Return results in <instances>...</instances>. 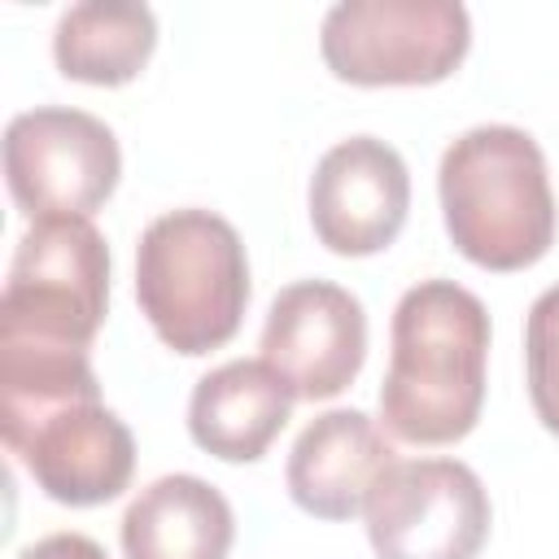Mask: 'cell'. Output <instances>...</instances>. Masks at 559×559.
Returning <instances> with one entry per match:
<instances>
[{"mask_svg": "<svg viewBox=\"0 0 559 559\" xmlns=\"http://www.w3.org/2000/svg\"><path fill=\"white\" fill-rule=\"evenodd\" d=\"M489 314L454 280H419L393 310V349L380 384V419L397 441H463L485 406Z\"/></svg>", "mask_w": 559, "mask_h": 559, "instance_id": "6da1fadb", "label": "cell"}, {"mask_svg": "<svg viewBox=\"0 0 559 559\" xmlns=\"http://www.w3.org/2000/svg\"><path fill=\"white\" fill-rule=\"evenodd\" d=\"M454 249L485 271H524L555 245V192L537 140L489 122L463 131L437 170Z\"/></svg>", "mask_w": 559, "mask_h": 559, "instance_id": "7a4b0ae2", "label": "cell"}, {"mask_svg": "<svg viewBox=\"0 0 559 559\" xmlns=\"http://www.w3.org/2000/svg\"><path fill=\"white\" fill-rule=\"evenodd\" d=\"M135 301L175 354H210L240 332L249 306V258L240 231L214 210L153 218L135 249Z\"/></svg>", "mask_w": 559, "mask_h": 559, "instance_id": "3957f363", "label": "cell"}, {"mask_svg": "<svg viewBox=\"0 0 559 559\" xmlns=\"http://www.w3.org/2000/svg\"><path fill=\"white\" fill-rule=\"evenodd\" d=\"M109 306V245L92 218H35L0 293V345L87 354Z\"/></svg>", "mask_w": 559, "mask_h": 559, "instance_id": "277c9868", "label": "cell"}, {"mask_svg": "<svg viewBox=\"0 0 559 559\" xmlns=\"http://www.w3.org/2000/svg\"><path fill=\"white\" fill-rule=\"evenodd\" d=\"M467 48L472 22L459 0H341L319 26L328 70L358 87L441 83Z\"/></svg>", "mask_w": 559, "mask_h": 559, "instance_id": "5b68a950", "label": "cell"}, {"mask_svg": "<svg viewBox=\"0 0 559 559\" xmlns=\"http://www.w3.org/2000/svg\"><path fill=\"white\" fill-rule=\"evenodd\" d=\"M122 175L114 131L66 105H39L4 131V183L13 205L35 218H92Z\"/></svg>", "mask_w": 559, "mask_h": 559, "instance_id": "8992f818", "label": "cell"}, {"mask_svg": "<svg viewBox=\"0 0 559 559\" xmlns=\"http://www.w3.org/2000/svg\"><path fill=\"white\" fill-rule=\"evenodd\" d=\"M362 515L376 559H476L493 524L480 476L459 459L389 463Z\"/></svg>", "mask_w": 559, "mask_h": 559, "instance_id": "52a82bcc", "label": "cell"}, {"mask_svg": "<svg viewBox=\"0 0 559 559\" xmlns=\"http://www.w3.org/2000/svg\"><path fill=\"white\" fill-rule=\"evenodd\" d=\"M0 437L31 480L61 507L114 502L135 472V437L100 393L9 415L0 419Z\"/></svg>", "mask_w": 559, "mask_h": 559, "instance_id": "ba28073f", "label": "cell"}, {"mask_svg": "<svg viewBox=\"0 0 559 559\" xmlns=\"http://www.w3.org/2000/svg\"><path fill=\"white\" fill-rule=\"evenodd\" d=\"M367 358L362 301L328 280H297L275 293L262 323V362L297 402H328L354 384Z\"/></svg>", "mask_w": 559, "mask_h": 559, "instance_id": "9c48e42d", "label": "cell"}, {"mask_svg": "<svg viewBox=\"0 0 559 559\" xmlns=\"http://www.w3.org/2000/svg\"><path fill=\"white\" fill-rule=\"evenodd\" d=\"M411 210V175L393 144L349 135L332 144L310 175V223L319 245L341 258H367L397 240Z\"/></svg>", "mask_w": 559, "mask_h": 559, "instance_id": "30bf717a", "label": "cell"}, {"mask_svg": "<svg viewBox=\"0 0 559 559\" xmlns=\"http://www.w3.org/2000/svg\"><path fill=\"white\" fill-rule=\"evenodd\" d=\"M389 463L397 459L376 419L362 411H323L293 441L288 498L314 520H349L367 507Z\"/></svg>", "mask_w": 559, "mask_h": 559, "instance_id": "8fae6325", "label": "cell"}, {"mask_svg": "<svg viewBox=\"0 0 559 559\" xmlns=\"http://www.w3.org/2000/svg\"><path fill=\"white\" fill-rule=\"evenodd\" d=\"M293 389L262 358H231L197 380L188 402L192 441L223 463H253L293 415Z\"/></svg>", "mask_w": 559, "mask_h": 559, "instance_id": "7c38bea8", "label": "cell"}, {"mask_svg": "<svg viewBox=\"0 0 559 559\" xmlns=\"http://www.w3.org/2000/svg\"><path fill=\"white\" fill-rule=\"evenodd\" d=\"M231 542L236 515L227 498L188 472L153 480L122 515L127 559H227Z\"/></svg>", "mask_w": 559, "mask_h": 559, "instance_id": "4fadbf2b", "label": "cell"}, {"mask_svg": "<svg viewBox=\"0 0 559 559\" xmlns=\"http://www.w3.org/2000/svg\"><path fill=\"white\" fill-rule=\"evenodd\" d=\"M157 48V17L148 4L131 0H83L57 17L52 57L74 83L122 87L131 83Z\"/></svg>", "mask_w": 559, "mask_h": 559, "instance_id": "5bb4252c", "label": "cell"}, {"mask_svg": "<svg viewBox=\"0 0 559 559\" xmlns=\"http://www.w3.org/2000/svg\"><path fill=\"white\" fill-rule=\"evenodd\" d=\"M524 367H528V397L546 432L559 437V284H550L524 323Z\"/></svg>", "mask_w": 559, "mask_h": 559, "instance_id": "9a60e30c", "label": "cell"}, {"mask_svg": "<svg viewBox=\"0 0 559 559\" xmlns=\"http://www.w3.org/2000/svg\"><path fill=\"white\" fill-rule=\"evenodd\" d=\"M17 559H109V555L87 533H48V537L31 542Z\"/></svg>", "mask_w": 559, "mask_h": 559, "instance_id": "2e32d148", "label": "cell"}]
</instances>
